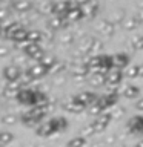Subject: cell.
I'll use <instances>...</instances> for the list:
<instances>
[{
  "label": "cell",
  "mask_w": 143,
  "mask_h": 147,
  "mask_svg": "<svg viewBox=\"0 0 143 147\" xmlns=\"http://www.w3.org/2000/svg\"><path fill=\"white\" fill-rule=\"evenodd\" d=\"M85 144V140H82V138H76V140L69 141L68 142V147H82Z\"/></svg>",
  "instance_id": "obj_1"
},
{
  "label": "cell",
  "mask_w": 143,
  "mask_h": 147,
  "mask_svg": "<svg viewBox=\"0 0 143 147\" xmlns=\"http://www.w3.org/2000/svg\"><path fill=\"white\" fill-rule=\"evenodd\" d=\"M11 140H12L11 133H2V135H0V141H3V142H8Z\"/></svg>",
  "instance_id": "obj_2"
},
{
  "label": "cell",
  "mask_w": 143,
  "mask_h": 147,
  "mask_svg": "<svg viewBox=\"0 0 143 147\" xmlns=\"http://www.w3.org/2000/svg\"><path fill=\"white\" fill-rule=\"evenodd\" d=\"M137 147H140V146H137Z\"/></svg>",
  "instance_id": "obj_3"
}]
</instances>
